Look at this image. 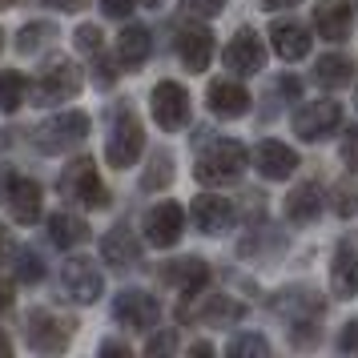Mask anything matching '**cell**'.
<instances>
[{
	"label": "cell",
	"instance_id": "cell-51",
	"mask_svg": "<svg viewBox=\"0 0 358 358\" xmlns=\"http://www.w3.org/2000/svg\"><path fill=\"white\" fill-rule=\"evenodd\" d=\"M0 49H4V33H0Z\"/></svg>",
	"mask_w": 358,
	"mask_h": 358
},
{
	"label": "cell",
	"instance_id": "cell-11",
	"mask_svg": "<svg viewBox=\"0 0 358 358\" xmlns=\"http://www.w3.org/2000/svg\"><path fill=\"white\" fill-rule=\"evenodd\" d=\"M173 49H178V61L189 73H206L213 61V33L201 24V17L178 24V36H173Z\"/></svg>",
	"mask_w": 358,
	"mask_h": 358
},
{
	"label": "cell",
	"instance_id": "cell-34",
	"mask_svg": "<svg viewBox=\"0 0 358 358\" xmlns=\"http://www.w3.org/2000/svg\"><path fill=\"white\" fill-rule=\"evenodd\" d=\"M229 358H266L270 355V342L262 338V334H238V338L226 346Z\"/></svg>",
	"mask_w": 358,
	"mask_h": 358
},
{
	"label": "cell",
	"instance_id": "cell-40",
	"mask_svg": "<svg viewBox=\"0 0 358 358\" xmlns=\"http://www.w3.org/2000/svg\"><path fill=\"white\" fill-rule=\"evenodd\" d=\"M338 350H358V318L338 330Z\"/></svg>",
	"mask_w": 358,
	"mask_h": 358
},
{
	"label": "cell",
	"instance_id": "cell-8",
	"mask_svg": "<svg viewBox=\"0 0 358 358\" xmlns=\"http://www.w3.org/2000/svg\"><path fill=\"white\" fill-rule=\"evenodd\" d=\"M20 330H24V342L33 350H41V355H61L73 342V322L52 314V310H29Z\"/></svg>",
	"mask_w": 358,
	"mask_h": 358
},
{
	"label": "cell",
	"instance_id": "cell-25",
	"mask_svg": "<svg viewBox=\"0 0 358 358\" xmlns=\"http://www.w3.org/2000/svg\"><path fill=\"white\" fill-rule=\"evenodd\" d=\"M153 52V33L145 24H125L117 33V65L121 69H141Z\"/></svg>",
	"mask_w": 358,
	"mask_h": 358
},
{
	"label": "cell",
	"instance_id": "cell-5",
	"mask_svg": "<svg viewBox=\"0 0 358 358\" xmlns=\"http://www.w3.org/2000/svg\"><path fill=\"white\" fill-rule=\"evenodd\" d=\"M57 189H61V197L77 201L85 210H109V189H105L97 165L89 157H77L73 165H65L61 178H57Z\"/></svg>",
	"mask_w": 358,
	"mask_h": 358
},
{
	"label": "cell",
	"instance_id": "cell-6",
	"mask_svg": "<svg viewBox=\"0 0 358 358\" xmlns=\"http://www.w3.org/2000/svg\"><path fill=\"white\" fill-rule=\"evenodd\" d=\"M85 137H89V117L77 113V109H61L57 117H49V121H41L33 129V145L41 149V153H69V149L85 145Z\"/></svg>",
	"mask_w": 358,
	"mask_h": 358
},
{
	"label": "cell",
	"instance_id": "cell-26",
	"mask_svg": "<svg viewBox=\"0 0 358 358\" xmlns=\"http://www.w3.org/2000/svg\"><path fill=\"white\" fill-rule=\"evenodd\" d=\"M89 238V226H85L81 213H69V210H57L49 217V242L57 250H73V245H81Z\"/></svg>",
	"mask_w": 358,
	"mask_h": 358
},
{
	"label": "cell",
	"instance_id": "cell-35",
	"mask_svg": "<svg viewBox=\"0 0 358 358\" xmlns=\"http://www.w3.org/2000/svg\"><path fill=\"white\" fill-rule=\"evenodd\" d=\"M73 45H77V52H85V57L93 61V57L105 52V33H101L97 24H81V29L73 33Z\"/></svg>",
	"mask_w": 358,
	"mask_h": 358
},
{
	"label": "cell",
	"instance_id": "cell-43",
	"mask_svg": "<svg viewBox=\"0 0 358 358\" xmlns=\"http://www.w3.org/2000/svg\"><path fill=\"white\" fill-rule=\"evenodd\" d=\"M101 355H125V358H129V342H117V338L101 342Z\"/></svg>",
	"mask_w": 358,
	"mask_h": 358
},
{
	"label": "cell",
	"instance_id": "cell-22",
	"mask_svg": "<svg viewBox=\"0 0 358 358\" xmlns=\"http://www.w3.org/2000/svg\"><path fill=\"white\" fill-rule=\"evenodd\" d=\"M206 105H210L213 117H222V121H234V117H245V109H250V93H245L238 81H210V89H206Z\"/></svg>",
	"mask_w": 358,
	"mask_h": 358
},
{
	"label": "cell",
	"instance_id": "cell-41",
	"mask_svg": "<svg viewBox=\"0 0 358 358\" xmlns=\"http://www.w3.org/2000/svg\"><path fill=\"white\" fill-rule=\"evenodd\" d=\"M8 258H17V242H13V234H8V229L0 226V266H4Z\"/></svg>",
	"mask_w": 358,
	"mask_h": 358
},
{
	"label": "cell",
	"instance_id": "cell-1",
	"mask_svg": "<svg viewBox=\"0 0 358 358\" xmlns=\"http://www.w3.org/2000/svg\"><path fill=\"white\" fill-rule=\"evenodd\" d=\"M270 310H274L278 318H286L290 338L298 346H306V342L318 338V322H322V310H326L318 290H310V286H282L270 298Z\"/></svg>",
	"mask_w": 358,
	"mask_h": 358
},
{
	"label": "cell",
	"instance_id": "cell-24",
	"mask_svg": "<svg viewBox=\"0 0 358 358\" xmlns=\"http://www.w3.org/2000/svg\"><path fill=\"white\" fill-rule=\"evenodd\" d=\"M318 210H322V185L318 181H298L290 194H286V201H282V213H286V222H294V226L314 222Z\"/></svg>",
	"mask_w": 358,
	"mask_h": 358
},
{
	"label": "cell",
	"instance_id": "cell-30",
	"mask_svg": "<svg viewBox=\"0 0 358 358\" xmlns=\"http://www.w3.org/2000/svg\"><path fill=\"white\" fill-rule=\"evenodd\" d=\"M52 36H57V29H52V24H45V20H33V24H24V29H20L17 49L24 52V57H33V52L49 49V45H52Z\"/></svg>",
	"mask_w": 358,
	"mask_h": 358
},
{
	"label": "cell",
	"instance_id": "cell-7",
	"mask_svg": "<svg viewBox=\"0 0 358 358\" xmlns=\"http://www.w3.org/2000/svg\"><path fill=\"white\" fill-rule=\"evenodd\" d=\"M57 286H61V294H65L73 306H93L101 294H105V274L97 270L93 258H69L61 266Z\"/></svg>",
	"mask_w": 358,
	"mask_h": 358
},
{
	"label": "cell",
	"instance_id": "cell-28",
	"mask_svg": "<svg viewBox=\"0 0 358 358\" xmlns=\"http://www.w3.org/2000/svg\"><path fill=\"white\" fill-rule=\"evenodd\" d=\"M169 181H173V153H169V149H153L145 173H141V189L153 194V189H165Z\"/></svg>",
	"mask_w": 358,
	"mask_h": 358
},
{
	"label": "cell",
	"instance_id": "cell-39",
	"mask_svg": "<svg viewBox=\"0 0 358 358\" xmlns=\"http://www.w3.org/2000/svg\"><path fill=\"white\" fill-rule=\"evenodd\" d=\"M133 8H137L133 0H101V13H105V17H113V20H125Z\"/></svg>",
	"mask_w": 358,
	"mask_h": 358
},
{
	"label": "cell",
	"instance_id": "cell-2",
	"mask_svg": "<svg viewBox=\"0 0 358 358\" xmlns=\"http://www.w3.org/2000/svg\"><path fill=\"white\" fill-rule=\"evenodd\" d=\"M245 165H250V153H245L242 141L217 137L210 145H201V153L194 162V178L201 185H234L245 173Z\"/></svg>",
	"mask_w": 358,
	"mask_h": 358
},
{
	"label": "cell",
	"instance_id": "cell-15",
	"mask_svg": "<svg viewBox=\"0 0 358 358\" xmlns=\"http://www.w3.org/2000/svg\"><path fill=\"white\" fill-rule=\"evenodd\" d=\"M4 206H8V217L17 226H33L45 213V194H41V181L33 178H13L4 185Z\"/></svg>",
	"mask_w": 358,
	"mask_h": 358
},
{
	"label": "cell",
	"instance_id": "cell-27",
	"mask_svg": "<svg viewBox=\"0 0 358 358\" xmlns=\"http://www.w3.org/2000/svg\"><path fill=\"white\" fill-rule=\"evenodd\" d=\"M314 81L322 85V89H342V85L355 81V61L346 52H326L314 65Z\"/></svg>",
	"mask_w": 358,
	"mask_h": 358
},
{
	"label": "cell",
	"instance_id": "cell-20",
	"mask_svg": "<svg viewBox=\"0 0 358 358\" xmlns=\"http://www.w3.org/2000/svg\"><path fill=\"white\" fill-rule=\"evenodd\" d=\"M101 262L113 266V270H137L141 266V242H137V234L125 226H113L101 238Z\"/></svg>",
	"mask_w": 358,
	"mask_h": 358
},
{
	"label": "cell",
	"instance_id": "cell-3",
	"mask_svg": "<svg viewBox=\"0 0 358 358\" xmlns=\"http://www.w3.org/2000/svg\"><path fill=\"white\" fill-rule=\"evenodd\" d=\"M81 89H85V73L77 69V61L52 57L36 73V81L29 85V105H61V101H73Z\"/></svg>",
	"mask_w": 358,
	"mask_h": 358
},
{
	"label": "cell",
	"instance_id": "cell-37",
	"mask_svg": "<svg viewBox=\"0 0 358 358\" xmlns=\"http://www.w3.org/2000/svg\"><path fill=\"white\" fill-rule=\"evenodd\" d=\"M338 153H342V162H346V169H350V173H358V125L342 129V145H338Z\"/></svg>",
	"mask_w": 358,
	"mask_h": 358
},
{
	"label": "cell",
	"instance_id": "cell-32",
	"mask_svg": "<svg viewBox=\"0 0 358 358\" xmlns=\"http://www.w3.org/2000/svg\"><path fill=\"white\" fill-rule=\"evenodd\" d=\"M330 210L338 217H355L358 213V181H338L330 189Z\"/></svg>",
	"mask_w": 358,
	"mask_h": 358
},
{
	"label": "cell",
	"instance_id": "cell-23",
	"mask_svg": "<svg viewBox=\"0 0 358 358\" xmlns=\"http://www.w3.org/2000/svg\"><path fill=\"white\" fill-rule=\"evenodd\" d=\"M270 49L282 57V61H302L310 57V33L306 24H298V20H274L270 24Z\"/></svg>",
	"mask_w": 358,
	"mask_h": 358
},
{
	"label": "cell",
	"instance_id": "cell-19",
	"mask_svg": "<svg viewBox=\"0 0 358 358\" xmlns=\"http://www.w3.org/2000/svg\"><path fill=\"white\" fill-rule=\"evenodd\" d=\"M162 282H165V286H173L178 294H197V290H206V282H210V262L201 258V254H189V258L165 262Z\"/></svg>",
	"mask_w": 358,
	"mask_h": 358
},
{
	"label": "cell",
	"instance_id": "cell-38",
	"mask_svg": "<svg viewBox=\"0 0 358 358\" xmlns=\"http://www.w3.org/2000/svg\"><path fill=\"white\" fill-rule=\"evenodd\" d=\"M181 342H178V334H173V330H162V334H149V342H145V355H173V350H178Z\"/></svg>",
	"mask_w": 358,
	"mask_h": 358
},
{
	"label": "cell",
	"instance_id": "cell-36",
	"mask_svg": "<svg viewBox=\"0 0 358 358\" xmlns=\"http://www.w3.org/2000/svg\"><path fill=\"white\" fill-rule=\"evenodd\" d=\"M181 4H185V17H201V20L222 17V8H226V0H181Z\"/></svg>",
	"mask_w": 358,
	"mask_h": 358
},
{
	"label": "cell",
	"instance_id": "cell-16",
	"mask_svg": "<svg viewBox=\"0 0 358 358\" xmlns=\"http://www.w3.org/2000/svg\"><path fill=\"white\" fill-rule=\"evenodd\" d=\"M222 57H226V69H234L238 77H254V73L266 69V45H262V36L254 29H238L229 36Z\"/></svg>",
	"mask_w": 358,
	"mask_h": 358
},
{
	"label": "cell",
	"instance_id": "cell-49",
	"mask_svg": "<svg viewBox=\"0 0 358 358\" xmlns=\"http://www.w3.org/2000/svg\"><path fill=\"white\" fill-rule=\"evenodd\" d=\"M20 0H0V8H17Z\"/></svg>",
	"mask_w": 358,
	"mask_h": 358
},
{
	"label": "cell",
	"instance_id": "cell-47",
	"mask_svg": "<svg viewBox=\"0 0 358 358\" xmlns=\"http://www.w3.org/2000/svg\"><path fill=\"white\" fill-rule=\"evenodd\" d=\"M189 355H213L210 342H189Z\"/></svg>",
	"mask_w": 358,
	"mask_h": 358
},
{
	"label": "cell",
	"instance_id": "cell-46",
	"mask_svg": "<svg viewBox=\"0 0 358 358\" xmlns=\"http://www.w3.org/2000/svg\"><path fill=\"white\" fill-rule=\"evenodd\" d=\"M290 4H298V0H262V8H266V13H278V8H290Z\"/></svg>",
	"mask_w": 358,
	"mask_h": 358
},
{
	"label": "cell",
	"instance_id": "cell-9",
	"mask_svg": "<svg viewBox=\"0 0 358 358\" xmlns=\"http://www.w3.org/2000/svg\"><path fill=\"white\" fill-rule=\"evenodd\" d=\"M294 133H298V141H306V145H314V141H326V137H334V133L342 129V105L338 101H306V105H298V113H294Z\"/></svg>",
	"mask_w": 358,
	"mask_h": 358
},
{
	"label": "cell",
	"instance_id": "cell-44",
	"mask_svg": "<svg viewBox=\"0 0 358 358\" xmlns=\"http://www.w3.org/2000/svg\"><path fill=\"white\" fill-rule=\"evenodd\" d=\"M278 93H282V97H298V81H294V77H282V81H278Z\"/></svg>",
	"mask_w": 358,
	"mask_h": 358
},
{
	"label": "cell",
	"instance_id": "cell-14",
	"mask_svg": "<svg viewBox=\"0 0 358 358\" xmlns=\"http://www.w3.org/2000/svg\"><path fill=\"white\" fill-rule=\"evenodd\" d=\"M330 290L334 298H350L358 294V229L342 234L330 258Z\"/></svg>",
	"mask_w": 358,
	"mask_h": 358
},
{
	"label": "cell",
	"instance_id": "cell-45",
	"mask_svg": "<svg viewBox=\"0 0 358 358\" xmlns=\"http://www.w3.org/2000/svg\"><path fill=\"white\" fill-rule=\"evenodd\" d=\"M8 306H13V286H8V282H0V314H4Z\"/></svg>",
	"mask_w": 358,
	"mask_h": 358
},
{
	"label": "cell",
	"instance_id": "cell-17",
	"mask_svg": "<svg viewBox=\"0 0 358 358\" xmlns=\"http://www.w3.org/2000/svg\"><path fill=\"white\" fill-rule=\"evenodd\" d=\"M189 222H194L201 234H226L234 222H238V210H234V201L229 197H217V194H201L194 197V206H189Z\"/></svg>",
	"mask_w": 358,
	"mask_h": 358
},
{
	"label": "cell",
	"instance_id": "cell-50",
	"mask_svg": "<svg viewBox=\"0 0 358 358\" xmlns=\"http://www.w3.org/2000/svg\"><path fill=\"white\" fill-rule=\"evenodd\" d=\"M141 4H145V8H157V4H165V0H141Z\"/></svg>",
	"mask_w": 358,
	"mask_h": 358
},
{
	"label": "cell",
	"instance_id": "cell-29",
	"mask_svg": "<svg viewBox=\"0 0 358 358\" xmlns=\"http://www.w3.org/2000/svg\"><path fill=\"white\" fill-rule=\"evenodd\" d=\"M24 101H29V81L13 69L0 73V113H17Z\"/></svg>",
	"mask_w": 358,
	"mask_h": 358
},
{
	"label": "cell",
	"instance_id": "cell-42",
	"mask_svg": "<svg viewBox=\"0 0 358 358\" xmlns=\"http://www.w3.org/2000/svg\"><path fill=\"white\" fill-rule=\"evenodd\" d=\"M45 4H49V8H57V13H81L89 0H45Z\"/></svg>",
	"mask_w": 358,
	"mask_h": 358
},
{
	"label": "cell",
	"instance_id": "cell-10",
	"mask_svg": "<svg viewBox=\"0 0 358 358\" xmlns=\"http://www.w3.org/2000/svg\"><path fill=\"white\" fill-rule=\"evenodd\" d=\"M149 109H153V121H157L165 133H178V129L189 125L194 101H189V93H185L178 81H157L153 93H149Z\"/></svg>",
	"mask_w": 358,
	"mask_h": 358
},
{
	"label": "cell",
	"instance_id": "cell-21",
	"mask_svg": "<svg viewBox=\"0 0 358 358\" xmlns=\"http://www.w3.org/2000/svg\"><path fill=\"white\" fill-rule=\"evenodd\" d=\"M254 169H258L266 181H286L298 169V153L290 145H282V141H258L254 145Z\"/></svg>",
	"mask_w": 358,
	"mask_h": 358
},
{
	"label": "cell",
	"instance_id": "cell-13",
	"mask_svg": "<svg viewBox=\"0 0 358 358\" xmlns=\"http://www.w3.org/2000/svg\"><path fill=\"white\" fill-rule=\"evenodd\" d=\"M145 242L157 245V250H169V245L181 242V234H185V210H181L178 201H157L153 210L145 213Z\"/></svg>",
	"mask_w": 358,
	"mask_h": 358
},
{
	"label": "cell",
	"instance_id": "cell-4",
	"mask_svg": "<svg viewBox=\"0 0 358 358\" xmlns=\"http://www.w3.org/2000/svg\"><path fill=\"white\" fill-rule=\"evenodd\" d=\"M145 149V129L129 105H113L109 109V137H105V162L113 169H129Z\"/></svg>",
	"mask_w": 358,
	"mask_h": 358
},
{
	"label": "cell",
	"instance_id": "cell-18",
	"mask_svg": "<svg viewBox=\"0 0 358 358\" xmlns=\"http://www.w3.org/2000/svg\"><path fill=\"white\" fill-rule=\"evenodd\" d=\"M355 24V4L350 0H314V33L322 41H346Z\"/></svg>",
	"mask_w": 358,
	"mask_h": 358
},
{
	"label": "cell",
	"instance_id": "cell-52",
	"mask_svg": "<svg viewBox=\"0 0 358 358\" xmlns=\"http://www.w3.org/2000/svg\"><path fill=\"white\" fill-rule=\"evenodd\" d=\"M355 105H358V89H355Z\"/></svg>",
	"mask_w": 358,
	"mask_h": 358
},
{
	"label": "cell",
	"instance_id": "cell-33",
	"mask_svg": "<svg viewBox=\"0 0 358 358\" xmlns=\"http://www.w3.org/2000/svg\"><path fill=\"white\" fill-rule=\"evenodd\" d=\"M201 314H206L210 322H238V318L245 314V306H242V302H234L229 294H213L210 306L201 310Z\"/></svg>",
	"mask_w": 358,
	"mask_h": 358
},
{
	"label": "cell",
	"instance_id": "cell-12",
	"mask_svg": "<svg viewBox=\"0 0 358 358\" xmlns=\"http://www.w3.org/2000/svg\"><path fill=\"white\" fill-rule=\"evenodd\" d=\"M113 318L121 326H129V330H153L157 318H162V302H157L149 290L129 286V290H121L113 298Z\"/></svg>",
	"mask_w": 358,
	"mask_h": 358
},
{
	"label": "cell",
	"instance_id": "cell-31",
	"mask_svg": "<svg viewBox=\"0 0 358 358\" xmlns=\"http://www.w3.org/2000/svg\"><path fill=\"white\" fill-rule=\"evenodd\" d=\"M13 274H17L20 286H36L45 278V262L36 250H17V262H13Z\"/></svg>",
	"mask_w": 358,
	"mask_h": 358
},
{
	"label": "cell",
	"instance_id": "cell-48",
	"mask_svg": "<svg viewBox=\"0 0 358 358\" xmlns=\"http://www.w3.org/2000/svg\"><path fill=\"white\" fill-rule=\"evenodd\" d=\"M0 355H13V342L4 338V334H0Z\"/></svg>",
	"mask_w": 358,
	"mask_h": 358
}]
</instances>
